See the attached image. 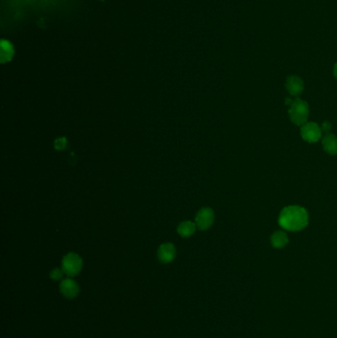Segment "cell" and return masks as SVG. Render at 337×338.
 Returning <instances> with one entry per match:
<instances>
[{"instance_id": "1", "label": "cell", "mask_w": 337, "mask_h": 338, "mask_svg": "<svg viewBox=\"0 0 337 338\" xmlns=\"http://www.w3.org/2000/svg\"><path fill=\"white\" fill-rule=\"evenodd\" d=\"M279 225L289 231H300L309 225V214L301 206H287L279 216Z\"/></svg>"}, {"instance_id": "2", "label": "cell", "mask_w": 337, "mask_h": 338, "mask_svg": "<svg viewBox=\"0 0 337 338\" xmlns=\"http://www.w3.org/2000/svg\"><path fill=\"white\" fill-rule=\"evenodd\" d=\"M309 105L306 101L300 98H296L295 100H293L289 108V116L294 125L303 126L304 124H306L309 118Z\"/></svg>"}, {"instance_id": "3", "label": "cell", "mask_w": 337, "mask_h": 338, "mask_svg": "<svg viewBox=\"0 0 337 338\" xmlns=\"http://www.w3.org/2000/svg\"><path fill=\"white\" fill-rule=\"evenodd\" d=\"M82 266H83L82 258L74 252L68 253L63 258L62 261V269L68 277H74L78 275L82 269Z\"/></svg>"}, {"instance_id": "4", "label": "cell", "mask_w": 337, "mask_h": 338, "mask_svg": "<svg viewBox=\"0 0 337 338\" xmlns=\"http://www.w3.org/2000/svg\"><path fill=\"white\" fill-rule=\"evenodd\" d=\"M301 135L310 143L317 142L321 137V129L315 122H307L301 128Z\"/></svg>"}, {"instance_id": "5", "label": "cell", "mask_w": 337, "mask_h": 338, "mask_svg": "<svg viewBox=\"0 0 337 338\" xmlns=\"http://www.w3.org/2000/svg\"><path fill=\"white\" fill-rule=\"evenodd\" d=\"M215 221V213L211 208H202L195 218V224L200 230L211 227Z\"/></svg>"}, {"instance_id": "6", "label": "cell", "mask_w": 337, "mask_h": 338, "mask_svg": "<svg viewBox=\"0 0 337 338\" xmlns=\"http://www.w3.org/2000/svg\"><path fill=\"white\" fill-rule=\"evenodd\" d=\"M158 256L162 263H170L176 256V248L170 243L163 244L158 248Z\"/></svg>"}, {"instance_id": "7", "label": "cell", "mask_w": 337, "mask_h": 338, "mask_svg": "<svg viewBox=\"0 0 337 338\" xmlns=\"http://www.w3.org/2000/svg\"><path fill=\"white\" fill-rule=\"evenodd\" d=\"M60 290H61V293L63 294L66 298L73 299L79 294V286L74 280L68 278L62 281L60 285Z\"/></svg>"}, {"instance_id": "8", "label": "cell", "mask_w": 337, "mask_h": 338, "mask_svg": "<svg viewBox=\"0 0 337 338\" xmlns=\"http://www.w3.org/2000/svg\"><path fill=\"white\" fill-rule=\"evenodd\" d=\"M286 87L291 96L298 97L300 94H302V92L304 90V82L299 76L292 75L288 77L287 82H286Z\"/></svg>"}, {"instance_id": "9", "label": "cell", "mask_w": 337, "mask_h": 338, "mask_svg": "<svg viewBox=\"0 0 337 338\" xmlns=\"http://www.w3.org/2000/svg\"><path fill=\"white\" fill-rule=\"evenodd\" d=\"M0 61L2 64L8 63L12 60L14 56V47L12 44L6 40H2L0 44Z\"/></svg>"}, {"instance_id": "10", "label": "cell", "mask_w": 337, "mask_h": 338, "mask_svg": "<svg viewBox=\"0 0 337 338\" xmlns=\"http://www.w3.org/2000/svg\"><path fill=\"white\" fill-rule=\"evenodd\" d=\"M288 243H289V238H288V235L285 231L278 230V231L274 232L271 236V245H272L273 248H285L288 245Z\"/></svg>"}, {"instance_id": "11", "label": "cell", "mask_w": 337, "mask_h": 338, "mask_svg": "<svg viewBox=\"0 0 337 338\" xmlns=\"http://www.w3.org/2000/svg\"><path fill=\"white\" fill-rule=\"evenodd\" d=\"M322 147L324 151L331 155L336 156L337 155V137L334 135L327 134L322 139Z\"/></svg>"}, {"instance_id": "12", "label": "cell", "mask_w": 337, "mask_h": 338, "mask_svg": "<svg viewBox=\"0 0 337 338\" xmlns=\"http://www.w3.org/2000/svg\"><path fill=\"white\" fill-rule=\"evenodd\" d=\"M196 227H197L196 224H194L190 221H186V222H183L178 225L177 231L182 237H190L191 235L194 234V232L196 230Z\"/></svg>"}, {"instance_id": "13", "label": "cell", "mask_w": 337, "mask_h": 338, "mask_svg": "<svg viewBox=\"0 0 337 338\" xmlns=\"http://www.w3.org/2000/svg\"><path fill=\"white\" fill-rule=\"evenodd\" d=\"M64 273H65V272H64L63 269L56 268V269L51 271V273H50V278H51L52 280H54V281H58V280L62 279Z\"/></svg>"}, {"instance_id": "14", "label": "cell", "mask_w": 337, "mask_h": 338, "mask_svg": "<svg viewBox=\"0 0 337 338\" xmlns=\"http://www.w3.org/2000/svg\"><path fill=\"white\" fill-rule=\"evenodd\" d=\"M66 147H67V139L65 137L58 138L55 141V148L57 150H64V149H66Z\"/></svg>"}, {"instance_id": "15", "label": "cell", "mask_w": 337, "mask_h": 338, "mask_svg": "<svg viewBox=\"0 0 337 338\" xmlns=\"http://www.w3.org/2000/svg\"><path fill=\"white\" fill-rule=\"evenodd\" d=\"M331 128H332L331 124H330L329 122H327V121H325V122L322 124V126H321V130H322L323 132H325V133H328V132L331 130Z\"/></svg>"}, {"instance_id": "16", "label": "cell", "mask_w": 337, "mask_h": 338, "mask_svg": "<svg viewBox=\"0 0 337 338\" xmlns=\"http://www.w3.org/2000/svg\"><path fill=\"white\" fill-rule=\"evenodd\" d=\"M333 72H334V76L337 78V64L334 66V70H333Z\"/></svg>"}, {"instance_id": "17", "label": "cell", "mask_w": 337, "mask_h": 338, "mask_svg": "<svg viewBox=\"0 0 337 338\" xmlns=\"http://www.w3.org/2000/svg\"><path fill=\"white\" fill-rule=\"evenodd\" d=\"M101 1H104V0H101Z\"/></svg>"}]
</instances>
